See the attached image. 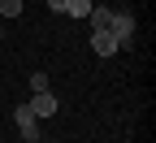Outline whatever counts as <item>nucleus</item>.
<instances>
[{
	"label": "nucleus",
	"mask_w": 156,
	"mask_h": 143,
	"mask_svg": "<svg viewBox=\"0 0 156 143\" xmlns=\"http://www.w3.org/2000/svg\"><path fill=\"white\" fill-rule=\"evenodd\" d=\"M26 109H30L39 121H48V117H56V113H61V104H56V95H52V91H35V95L26 100Z\"/></svg>",
	"instance_id": "7ed1b4c3"
},
{
	"label": "nucleus",
	"mask_w": 156,
	"mask_h": 143,
	"mask_svg": "<svg viewBox=\"0 0 156 143\" xmlns=\"http://www.w3.org/2000/svg\"><path fill=\"white\" fill-rule=\"evenodd\" d=\"M91 9H95V0H65V13H69V17H78V22H83Z\"/></svg>",
	"instance_id": "423d86ee"
},
{
	"label": "nucleus",
	"mask_w": 156,
	"mask_h": 143,
	"mask_svg": "<svg viewBox=\"0 0 156 143\" xmlns=\"http://www.w3.org/2000/svg\"><path fill=\"white\" fill-rule=\"evenodd\" d=\"M108 17H113L108 5H95V9L87 13V22H91V30H108Z\"/></svg>",
	"instance_id": "39448f33"
},
{
	"label": "nucleus",
	"mask_w": 156,
	"mask_h": 143,
	"mask_svg": "<svg viewBox=\"0 0 156 143\" xmlns=\"http://www.w3.org/2000/svg\"><path fill=\"white\" fill-rule=\"evenodd\" d=\"M48 9L52 13H65V0H48Z\"/></svg>",
	"instance_id": "1a4fd4ad"
},
{
	"label": "nucleus",
	"mask_w": 156,
	"mask_h": 143,
	"mask_svg": "<svg viewBox=\"0 0 156 143\" xmlns=\"http://www.w3.org/2000/svg\"><path fill=\"white\" fill-rule=\"evenodd\" d=\"M13 126H17V134H22L26 143H35V139H44V134H39V117L26 109V104H17L13 109Z\"/></svg>",
	"instance_id": "f03ea898"
},
{
	"label": "nucleus",
	"mask_w": 156,
	"mask_h": 143,
	"mask_svg": "<svg viewBox=\"0 0 156 143\" xmlns=\"http://www.w3.org/2000/svg\"><path fill=\"white\" fill-rule=\"evenodd\" d=\"M91 52L95 56H113V52H122V48H117V39L108 30H91Z\"/></svg>",
	"instance_id": "20e7f679"
},
{
	"label": "nucleus",
	"mask_w": 156,
	"mask_h": 143,
	"mask_svg": "<svg viewBox=\"0 0 156 143\" xmlns=\"http://www.w3.org/2000/svg\"><path fill=\"white\" fill-rule=\"evenodd\" d=\"M108 35L117 39V48H126L130 39H134V17H130L126 9H113V17H108Z\"/></svg>",
	"instance_id": "f257e3e1"
},
{
	"label": "nucleus",
	"mask_w": 156,
	"mask_h": 143,
	"mask_svg": "<svg viewBox=\"0 0 156 143\" xmlns=\"http://www.w3.org/2000/svg\"><path fill=\"white\" fill-rule=\"evenodd\" d=\"M22 0H0V17H22Z\"/></svg>",
	"instance_id": "0eeeda50"
},
{
	"label": "nucleus",
	"mask_w": 156,
	"mask_h": 143,
	"mask_svg": "<svg viewBox=\"0 0 156 143\" xmlns=\"http://www.w3.org/2000/svg\"><path fill=\"white\" fill-rule=\"evenodd\" d=\"M30 91H48V74H30Z\"/></svg>",
	"instance_id": "6e6552de"
},
{
	"label": "nucleus",
	"mask_w": 156,
	"mask_h": 143,
	"mask_svg": "<svg viewBox=\"0 0 156 143\" xmlns=\"http://www.w3.org/2000/svg\"><path fill=\"white\" fill-rule=\"evenodd\" d=\"M0 39H5V17H0Z\"/></svg>",
	"instance_id": "9d476101"
},
{
	"label": "nucleus",
	"mask_w": 156,
	"mask_h": 143,
	"mask_svg": "<svg viewBox=\"0 0 156 143\" xmlns=\"http://www.w3.org/2000/svg\"><path fill=\"white\" fill-rule=\"evenodd\" d=\"M17 143H26V139H17Z\"/></svg>",
	"instance_id": "f8f14e48"
},
{
	"label": "nucleus",
	"mask_w": 156,
	"mask_h": 143,
	"mask_svg": "<svg viewBox=\"0 0 156 143\" xmlns=\"http://www.w3.org/2000/svg\"><path fill=\"white\" fill-rule=\"evenodd\" d=\"M35 143H44V139H35Z\"/></svg>",
	"instance_id": "9b49d317"
}]
</instances>
